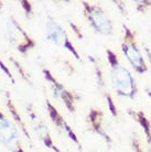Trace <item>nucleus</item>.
<instances>
[{"mask_svg":"<svg viewBox=\"0 0 151 152\" xmlns=\"http://www.w3.org/2000/svg\"><path fill=\"white\" fill-rule=\"evenodd\" d=\"M127 114L132 118V120L140 126V128L142 129L146 138V142L148 145H151V121L150 119L146 116L142 110H137V109H131L129 108L127 110Z\"/></svg>","mask_w":151,"mask_h":152,"instance_id":"obj_13","label":"nucleus"},{"mask_svg":"<svg viewBox=\"0 0 151 152\" xmlns=\"http://www.w3.org/2000/svg\"><path fill=\"white\" fill-rule=\"evenodd\" d=\"M2 7H4V2H2V1H0V10L2 9Z\"/></svg>","mask_w":151,"mask_h":152,"instance_id":"obj_18","label":"nucleus"},{"mask_svg":"<svg viewBox=\"0 0 151 152\" xmlns=\"http://www.w3.org/2000/svg\"><path fill=\"white\" fill-rule=\"evenodd\" d=\"M106 58L109 66V78L114 91L120 97L133 99L138 95V85L131 72L122 64L118 54L106 48Z\"/></svg>","mask_w":151,"mask_h":152,"instance_id":"obj_1","label":"nucleus"},{"mask_svg":"<svg viewBox=\"0 0 151 152\" xmlns=\"http://www.w3.org/2000/svg\"><path fill=\"white\" fill-rule=\"evenodd\" d=\"M45 37L48 41L51 42L52 44L59 46L60 49L67 51L77 61H82L81 54L75 48V45L73 44V42L71 41L66 30L56 20L52 18L48 19V21L45 22Z\"/></svg>","mask_w":151,"mask_h":152,"instance_id":"obj_6","label":"nucleus"},{"mask_svg":"<svg viewBox=\"0 0 151 152\" xmlns=\"http://www.w3.org/2000/svg\"><path fill=\"white\" fill-rule=\"evenodd\" d=\"M93 61V65H94V73H95V77H96V83H97V87L100 91V94L105 99L106 104H107V108L109 110L110 115L113 117H117L118 116V110H117V106L115 102L113 100V97L109 94V91L107 89V86H106L105 83V77H104V74H103V71L100 69L99 64L97 63V61L95 58H92Z\"/></svg>","mask_w":151,"mask_h":152,"instance_id":"obj_11","label":"nucleus"},{"mask_svg":"<svg viewBox=\"0 0 151 152\" xmlns=\"http://www.w3.org/2000/svg\"><path fill=\"white\" fill-rule=\"evenodd\" d=\"M4 100H6L7 109L9 110V113H10V116H11L12 120L15 121V125L18 127V129L21 130L22 134L29 140L30 145H32L33 141H32L30 132H29V130H28L26 121L23 120L22 117H21V115L19 114V111H18V109H17V106H15V104L13 103V100H12V98H11V95H10L9 91H4Z\"/></svg>","mask_w":151,"mask_h":152,"instance_id":"obj_12","label":"nucleus"},{"mask_svg":"<svg viewBox=\"0 0 151 152\" xmlns=\"http://www.w3.org/2000/svg\"><path fill=\"white\" fill-rule=\"evenodd\" d=\"M147 53H148V56H149V58H150V61H151V53L148 52V50H147Z\"/></svg>","mask_w":151,"mask_h":152,"instance_id":"obj_19","label":"nucleus"},{"mask_svg":"<svg viewBox=\"0 0 151 152\" xmlns=\"http://www.w3.org/2000/svg\"><path fill=\"white\" fill-rule=\"evenodd\" d=\"M146 93H147L148 97L150 98V102H151V91H149V89H146Z\"/></svg>","mask_w":151,"mask_h":152,"instance_id":"obj_17","label":"nucleus"},{"mask_svg":"<svg viewBox=\"0 0 151 152\" xmlns=\"http://www.w3.org/2000/svg\"><path fill=\"white\" fill-rule=\"evenodd\" d=\"M141 6V9H140L139 11L140 12H146L148 9H150L151 8V1H139L138 4H137V7H140Z\"/></svg>","mask_w":151,"mask_h":152,"instance_id":"obj_16","label":"nucleus"},{"mask_svg":"<svg viewBox=\"0 0 151 152\" xmlns=\"http://www.w3.org/2000/svg\"><path fill=\"white\" fill-rule=\"evenodd\" d=\"M44 105H45V109L50 120L53 124L54 128L59 131V133H61L62 136H65L66 138H68L77 148H82L81 142L78 140V137H77V134L75 133V131L70 126V124L65 120V118L61 115L59 109L51 103V100L46 98L44 100Z\"/></svg>","mask_w":151,"mask_h":152,"instance_id":"obj_10","label":"nucleus"},{"mask_svg":"<svg viewBox=\"0 0 151 152\" xmlns=\"http://www.w3.org/2000/svg\"><path fill=\"white\" fill-rule=\"evenodd\" d=\"M6 38L20 54L26 55L37 48V42L26 32L15 17L10 15L6 22Z\"/></svg>","mask_w":151,"mask_h":152,"instance_id":"obj_5","label":"nucleus"},{"mask_svg":"<svg viewBox=\"0 0 151 152\" xmlns=\"http://www.w3.org/2000/svg\"><path fill=\"white\" fill-rule=\"evenodd\" d=\"M26 114H28V117H29V122H30L31 129H32L33 133L35 134V137L39 139V141L42 142V145L53 152H62V150L55 145L49 128L45 125V122L42 120L40 116L37 114V111L34 110V107L32 104H28V106H26Z\"/></svg>","mask_w":151,"mask_h":152,"instance_id":"obj_9","label":"nucleus"},{"mask_svg":"<svg viewBox=\"0 0 151 152\" xmlns=\"http://www.w3.org/2000/svg\"><path fill=\"white\" fill-rule=\"evenodd\" d=\"M0 143L9 152H26L23 149L18 127L6 116L0 107Z\"/></svg>","mask_w":151,"mask_h":152,"instance_id":"obj_8","label":"nucleus"},{"mask_svg":"<svg viewBox=\"0 0 151 152\" xmlns=\"http://www.w3.org/2000/svg\"><path fill=\"white\" fill-rule=\"evenodd\" d=\"M0 69H2V72L4 73V75L7 76L9 80H11V83L12 84H15V77L12 76L11 73H10V69H8L7 65H4V63L1 61V60H0Z\"/></svg>","mask_w":151,"mask_h":152,"instance_id":"obj_15","label":"nucleus"},{"mask_svg":"<svg viewBox=\"0 0 151 152\" xmlns=\"http://www.w3.org/2000/svg\"><path fill=\"white\" fill-rule=\"evenodd\" d=\"M130 145H131L132 152H144L141 141L137 134H132L130 137Z\"/></svg>","mask_w":151,"mask_h":152,"instance_id":"obj_14","label":"nucleus"},{"mask_svg":"<svg viewBox=\"0 0 151 152\" xmlns=\"http://www.w3.org/2000/svg\"><path fill=\"white\" fill-rule=\"evenodd\" d=\"M121 28H122V39L120 42L121 53L137 74L147 73L149 67L142 54V51L138 44L136 32L131 30L126 23H122Z\"/></svg>","mask_w":151,"mask_h":152,"instance_id":"obj_2","label":"nucleus"},{"mask_svg":"<svg viewBox=\"0 0 151 152\" xmlns=\"http://www.w3.org/2000/svg\"><path fill=\"white\" fill-rule=\"evenodd\" d=\"M42 74H43V77H44V80L49 86L50 91H51L53 97L57 99L67 109L68 113L75 114L77 104L81 102V96L75 91L70 89L63 83H61L49 69L43 67Z\"/></svg>","mask_w":151,"mask_h":152,"instance_id":"obj_4","label":"nucleus"},{"mask_svg":"<svg viewBox=\"0 0 151 152\" xmlns=\"http://www.w3.org/2000/svg\"><path fill=\"white\" fill-rule=\"evenodd\" d=\"M86 126L92 133L97 134L104 140L106 145L111 148L115 143L109 120L106 117V114L100 108L92 107L86 115Z\"/></svg>","mask_w":151,"mask_h":152,"instance_id":"obj_7","label":"nucleus"},{"mask_svg":"<svg viewBox=\"0 0 151 152\" xmlns=\"http://www.w3.org/2000/svg\"><path fill=\"white\" fill-rule=\"evenodd\" d=\"M81 4L83 8L84 18L95 33L104 37H110L114 34L115 28L113 20L106 13L100 4H91L88 1H82Z\"/></svg>","mask_w":151,"mask_h":152,"instance_id":"obj_3","label":"nucleus"}]
</instances>
